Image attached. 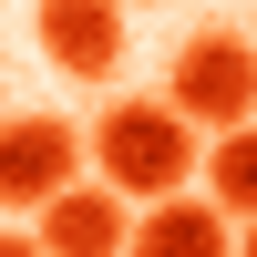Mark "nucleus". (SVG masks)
Returning <instances> with one entry per match:
<instances>
[{"instance_id": "nucleus-3", "label": "nucleus", "mask_w": 257, "mask_h": 257, "mask_svg": "<svg viewBox=\"0 0 257 257\" xmlns=\"http://www.w3.org/2000/svg\"><path fill=\"white\" fill-rule=\"evenodd\" d=\"M31 41L62 82H113L123 72V0H41Z\"/></svg>"}, {"instance_id": "nucleus-6", "label": "nucleus", "mask_w": 257, "mask_h": 257, "mask_svg": "<svg viewBox=\"0 0 257 257\" xmlns=\"http://www.w3.org/2000/svg\"><path fill=\"white\" fill-rule=\"evenodd\" d=\"M134 257H226V206L216 196H144V216H134Z\"/></svg>"}, {"instance_id": "nucleus-4", "label": "nucleus", "mask_w": 257, "mask_h": 257, "mask_svg": "<svg viewBox=\"0 0 257 257\" xmlns=\"http://www.w3.org/2000/svg\"><path fill=\"white\" fill-rule=\"evenodd\" d=\"M82 165V134L52 113H11L0 123V206H52Z\"/></svg>"}, {"instance_id": "nucleus-1", "label": "nucleus", "mask_w": 257, "mask_h": 257, "mask_svg": "<svg viewBox=\"0 0 257 257\" xmlns=\"http://www.w3.org/2000/svg\"><path fill=\"white\" fill-rule=\"evenodd\" d=\"M93 165L103 185H123V196H175L185 175H196V123L175 113V103H113V113L93 123Z\"/></svg>"}, {"instance_id": "nucleus-7", "label": "nucleus", "mask_w": 257, "mask_h": 257, "mask_svg": "<svg viewBox=\"0 0 257 257\" xmlns=\"http://www.w3.org/2000/svg\"><path fill=\"white\" fill-rule=\"evenodd\" d=\"M206 196H216L226 216H257V113L216 134V155H206Z\"/></svg>"}, {"instance_id": "nucleus-2", "label": "nucleus", "mask_w": 257, "mask_h": 257, "mask_svg": "<svg viewBox=\"0 0 257 257\" xmlns=\"http://www.w3.org/2000/svg\"><path fill=\"white\" fill-rule=\"evenodd\" d=\"M165 103H175L185 123H247L257 113V41H237V31H196L175 52V72H165Z\"/></svg>"}, {"instance_id": "nucleus-5", "label": "nucleus", "mask_w": 257, "mask_h": 257, "mask_svg": "<svg viewBox=\"0 0 257 257\" xmlns=\"http://www.w3.org/2000/svg\"><path fill=\"white\" fill-rule=\"evenodd\" d=\"M41 247L52 257H123L134 247V196H123V185H62L52 206H41V226H31Z\"/></svg>"}, {"instance_id": "nucleus-9", "label": "nucleus", "mask_w": 257, "mask_h": 257, "mask_svg": "<svg viewBox=\"0 0 257 257\" xmlns=\"http://www.w3.org/2000/svg\"><path fill=\"white\" fill-rule=\"evenodd\" d=\"M237 257H257V216H247V237H237Z\"/></svg>"}, {"instance_id": "nucleus-10", "label": "nucleus", "mask_w": 257, "mask_h": 257, "mask_svg": "<svg viewBox=\"0 0 257 257\" xmlns=\"http://www.w3.org/2000/svg\"><path fill=\"white\" fill-rule=\"evenodd\" d=\"M123 11H134V0H123Z\"/></svg>"}, {"instance_id": "nucleus-8", "label": "nucleus", "mask_w": 257, "mask_h": 257, "mask_svg": "<svg viewBox=\"0 0 257 257\" xmlns=\"http://www.w3.org/2000/svg\"><path fill=\"white\" fill-rule=\"evenodd\" d=\"M0 257H52V247H41V237H0Z\"/></svg>"}]
</instances>
